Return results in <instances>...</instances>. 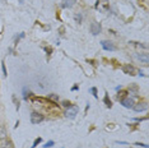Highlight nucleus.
<instances>
[{"label":"nucleus","instance_id":"f257e3e1","mask_svg":"<svg viewBox=\"0 0 149 148\" xmlns=\"http://www.w3.org/2000/svg\"><path fill=\"white\" fill-rule=\"evenodd\" d=\"M78 111H79L78 106L72 105V106L66 107V110H65V116H66V117H69V119H74V117L77 116Z\"/></svg>","mask_w":149,"mask_h":148},{"label":"nucleus","instance_id":"f03ea898","mask_svg":"<svg viewBox=\"0 0 149 148\" xmlns=\"http://www.w3.org/2000/svg\"><path fill=\"white\" fill-rule=\"evenodd\" d=\"M89 29H91V33H92L93 36H97L101 33V31H102V27H101V24L98 22H92L91 23Z\"/></svg>","mask_w":149,"mask_h":148},{"label":"nucleus","instance_id":"7ed1b4c3","mask_svg":"<svg viewBox=\"0 0 149 148\" xmlns=\"http://www.w3.org/2000/svg\"><path fill=\"white\" fill-rule=\"evenodd\" d=\"M43 119H45V117H43V115H42V114H40V112H32L31 114V123L35 124V125L42 123Z\"/></svg>","mask_w":149,"mask_h":148},{"label":"nucleus","instance_id":"20e7f679","mask_svg":"<svg viewBox=\"0 0 149 148\" xmlns=\"http://www.w3.org/2000/svg\"><path fill=\"white\" fill-rule=\"evenodd\" d=\"M121 105H123L124 107H126V109H133L134 98H131V97H125V98L121 100Z\"/></svg>","mask_w":149,"mask_h":148},{"label":"nucleus","instance_id":"39448f33","mask_svg":"<svg viewBox=\"0 0 149 148\" xmlns=\"http://www.w3.org/2000/svg\"><path fill=\"white\" fill-rule=\"evenodd\" d=\"M123 72L125 74H129V75H135V68L130 64H125L123 66Z\"/></svg>","mask_w":149,"mask_h":148},{"label":"nucleus","instance_id":"423d86ee","mask_svg":"<svg viewBox=\"0 0 149 148\" xmlns=\"http://www.w3.org/2000/svg\"><path fill=\"white\" fill-rule=\"evenodd\" d=\"M101 45H102V47L106 50V51H115V50H116L115 45L111 41H102L101 42Z\"/></svg>","mask_w":149,"mask_h":148},{"label":"nucleus","instance_id":"0eeeda50","mask_svg":"<svg viewBox=\"0 0 149 148\" xmlns=\"http://www.w3.org/2000/svg\"><path fill=\"white\" fill-rule=\"evenodd\" d=\"M135 58H136L140 63L145 64V65H148V64H149V56H148V54H136V55H135Z\"/></svg>","mask_w":149,"mask_h":148},{"label":"nucleus","instance_id":"6e6552de","mask_svg":"<svg viewBox=\"0 0 149 148\" xmlns=\"http://www.w3.org/2000/svg\"><path fill=\"white\" fill-rule=\"evenodd\" d=\"M133 109H134V111H136V112H141V111H145L148 109V105L145 102H139L135 106H133Z\"/></svg>","mask_w":149,"mask_h":148},{"label":"nucleus","instance_id":"1a4fd4ad","mask_svg":"<svg viewBox=\"0 0 149 148\" xmlns=\"http://www.w3.org/2000/svg\"><path fill=\"white\" fill-rule=\"evenodd\" d=\"M96 8H98L100 10H102V12H107L108 9H110V6H108L107 1H98L96 4Z\"/></svg>","mask_w":149,"mask_h":148},{"label":"nucleus","instance_id":"9d476101","mask_svg":"<svg viewBox=\"0 0 149 148\" xmlns=\"http://www.w3.org/2000/svg\"><path fill=\"white\" fill-rule=\"evenodd\" d=\"M6 135H8V133H6V129L4 126H0V142L1 140H4L5 138H6Z\"/></svg>","mask_w":149,"mask_h":148},{"label":"nucleus","instance_id":"9b49d317","mask_svg":"<svg viewBox=\"0 0 149 148\" xmlns=\"http://www.w3.org/2000/svg\"><path fill=\"white\" fill-rule=\"evenodd\" d=\"M74 1H75V0H65L63 5L65 6V8H72V6L74 5Z\"/></svg>","mask_w":149,"mask_h":148},{"label":"nucleus","instance_id":"f8f14e48","mask_svg":"<svg viewBox=\"0 0 149 148\" xmlns=\"http://www.w3.org/2000/svg\"><path fill=\"white\" fill-rule=\"evenodd\" d=\"M49 100H51L52 102H56V101H59V96L55 95V93H51V95H49V97H47Z\"/></svg>","mask_w":149,"mask_h":148},{"label":"nucleus","instance_id":"ddd939ff","mask_svg":"<svg viewBox=\"0 0 149 148\" xmlns=\"http://www.w3.org/2000/svg\"><path fill=\"white\" fill-rule=\"evenodd\" d=\"M103 102L106 103V106H107V107H111V106H112V103H111V101L108 100V95H107V93H106V96H104V98H103Z\"/></svg>","mask_w":149,"mask_h":148},{"label":"nucleus","instance_id":"4468645a","mask_svg":"<svg viewBox=\"0 0 149 148\" xmlns=\"http://www.w3.org/2000/svg\"><path fill=\"white\" fill-rule=\"evenodd\" d=\"M74 19H75L77 23H80L82 22V14H80V13H77V14L74 15Z\"/></svg>","mask_w":149,"mask_h":148},{"label":"nucleus","instance_id":"2eb2a0df","mask_svg":"<svg viewBox=\"0 0 149 148\" xmlns=\"http://www.w3.org/2000/svg\"><path fill=\"white\" fill-rule=\"evenodd\" d=\"M3 148H13V143L10 140H6V142H4V144H3Z\"/></svg>","mask_w":149,"mask_h":148},{"label":"nucleus","instance_id":"dca6fc26","mask_svg":"<svg viewBox=\"0 0 149 148\" xmlns=\"http://www.w3.org/2000/svg\"><path fill=\"white\" fill-rule=\"evenodd\" d=\"M42 142V138H37V139H35V142H33V146H32V148H36L37 146H38L40 143Z\"/></svg>","mask_w":149,"mask_h":148},{"label":"nucleus","instance_id":"f3484780","mask_svg":"<svg viewBox=\"0 0 149 148\" xmlns=\"http://www.w3.org/2000/svg\"><path fill=\"white\" fill-rule=\"evenodd\" d=\"M89 91H91V93H92V95H93V96L97 98L98 96H97V88H96V87H92V88H91Z\"/></svg>","mask_w":149,"mask_h":148},{"label":"nucleus","instance_id":"a211bd4d","mask_svg":"<svg viewBox=\"0 0 149 148\" xmlns=\"http://www.w3.org/2000/svg\"><path fill=\"white\" fill-rule=\"evenodd\" d=\"M54 144H55V142H54V140H50V142H47L45 146H43V148H50V147H52Z\"/></svg>","mask_w":149,"mask_h":148},{"label":"nucleus","instance_id":"6ab92c4d","mask_svg":"<svg viewBox=\"0 0 149 148\" xmlns=\"http://www.w3.org/2000/svg\"><path fill=\"white\" fill-rule=\"evenodd\" d=\"M1 69H3V74H4V77L8 75V73H6V69H5V64H1Z\"/></svg>","mask_w":149,"mask_h":148},{"label":"nucleus","instance_id":"aec40b11","mask_svg":"<svg viewBox=\"0 0 149 148\" xmlns=\"http://www.w3.org/2000/svg\"><path fill=\"white\" fill-rule=\"evenodd\" d=\"M63 106L69 107V106H72V103H70V102H68V101H63Z\"/></svg>","mask_w":149,"mask_h":148},{"label":"nucleus","instance_id":"412c9836","mask_svg":"<svg viewBox=\"0 0 149 148\" xmlns=\"http://www.w3.org/2000/svg\"><path fill=\"white\" fill-rule=\"evenodd\" d=\"M136 146H139V147H144V148H148V144H144V143H136Z\"/></svg>","mask_w":149,"mask_h":148},{"label":"nucleus","instance_id":"4be33fe9","mask_svg":"<svg viewBox=\"0 0 149 148\" xmlns=\"http://www.w3.org/2000/svg\"><path fill=\"white\" fill-rule=\"evenodd\" d=\"M72 89H73V91H78V89H79V87H78V86H74Z\"/></svg>","mask_w":149,"mask_h":148}]
</instances>
